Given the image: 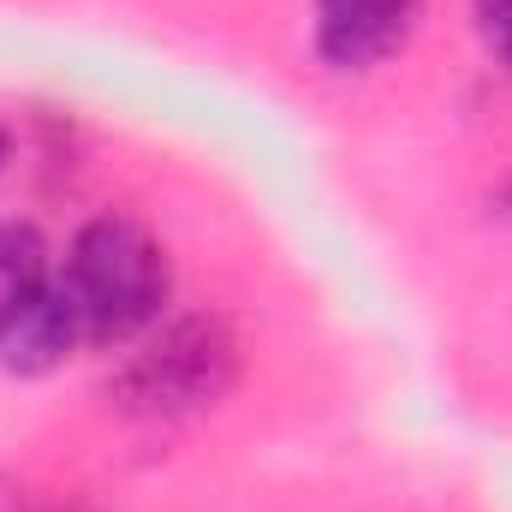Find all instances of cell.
I'll use <instances>...</instances> for the list:
<instances>
[{
    "label": "cell",
    "mask_w": 512,
    "mask_h": 512,
    "mask_svg": "<svg viewBox=\"0 0 512 512\" xmlns=\"http://www.w3.org/2000/svg\"><path fill=\"white\" fill-rule=\"evenodd\" d=\"M245 364V328L215 304H191L108 358L102 399L131 429H191L239 393Z\"/></svg>",
    "instance_id": "cell-1"
},
{
    "label": "cell",
    "mask_w": 512,
    "mask_h": 512,
    "mask_svg": "<svg viewBox=\"0 0 512 512\" xmlns=\"http://www.w3.org/2000/svg\"><path fill=\"white\" fill-rule=\"evenodd\" d=\"M60 280L84 316L90 352L114 358L179 310L173 245L137 209H96L60 245Z\"/></svg>",
    "instance_id": "cell-2"
},
{
    "label": "cell",
    "mask_w": 512,
    "mask_h": 512,
    "mask_svg": "<svg viewBox=\"0 0 512 512\" xmlns=\"http://www.w3.org/2000/svg\"><path fill=\"white\" fill-rule=\"evenodd\" d=\"M429 0H310L304 42L328 78H376L423 30Z\"/></svg>",
    "instance_id": "cell-3"
},
{
    "label": "cell",
    "mask_w": 512,
    "mask_h": 512,
    "mask_svg": "<svg viewBox=\"0 0 512 512\" xmlns=\"http://www.w3.org/2000/svg\"><path fill=\"white\" fill-rule=\"evenodd\" d=\"M78 352H90V340H84V316L60 268L0 286V376L6 382H54Z\"/></svg>",
    "instance_id": "cell-4"
},
{
    "label": "cell",
    "mask_w": 512,
    "mask_h": 512,
    "mask_svg": "<svg viewBox=\"0 0 512 512\" xmlns=\"http://www.w3.org/2000/svg\"><path fill=\"white\" fill-rule=\"evenodd\" d=\"M54 268H60V245L48 239V227L36 215H0V286L36 280Z\"/></svg>",
    "instance_id": "cell-5"
},
{
    "label": "cell",
    "mask_w": 512,
    "mask_h": 512,
    "mask_svg": "<svg viewBox=\"0 0 512 512\" xmlns=\"http://www.w3.org/2000/svg\"><path fill=\"white\" fill-rule=\"evenodd\" d=\"M465 24H471L483 60L512 84V0H465Z\"/></svg>",
    "instance_id": "cell-6"
},
{
    "label": "cell",
    "mask_w": 512,
    "mask_h": 512,
    "mask_svg": "<svg viewBox=\"0 0 512 512\" xmlns=\"http://www.w3.org/2000/svg\"><path fill=\"white\" fill-rule=\"evenodd\" d=\"M489 215H495V221L512 233V167L495 179V191H489Z\"/></svg>",
    "instance_id": "cell-7"
},
{
    "label": "cell",
    "mask_w": 512,
    "mask_h": 512,
    "mask_svg": "<svg viewBox=\"0 0 512 512\" xmlns=\"http://www.w3.org/2000/svg\"><path fill=\"white\" fill-rule=\"evenodd\" d=\"M6 167H12V126L0 120V179H6Z\"/></svg>",
    "instance_id": "cell-8"
},
{
    "label": "cell",
    "mask_w": 512,
    "mask_h": 512,
    "mask_svg": "<svg viewBox=\"0 0 512 512\" xmlns=\"http://www.w3.org/2000/svg\"><path fill=\"white\" fill-rule=\"evenodd\" d=\"M0 512H24V501H18V495H12L6 483H0Z\"/></svg>",
    "instance_id": "cell-9"
},
{
    "label": "cell",
    "mask_w": 512,
    "mask_h": 512,
    "mask_svg": "<svg viewBox=\"0 0 512 512\" xmlns=\"http://www.w3.org/2000/svg\"><path fill=\"white\" fill-rule=\"evenodd\" d=\"M24 512H30V507H24ZM42 512H84V507H42Z\"/></svg>",
    "instance_id": "cell-10"
}]
</instances>
